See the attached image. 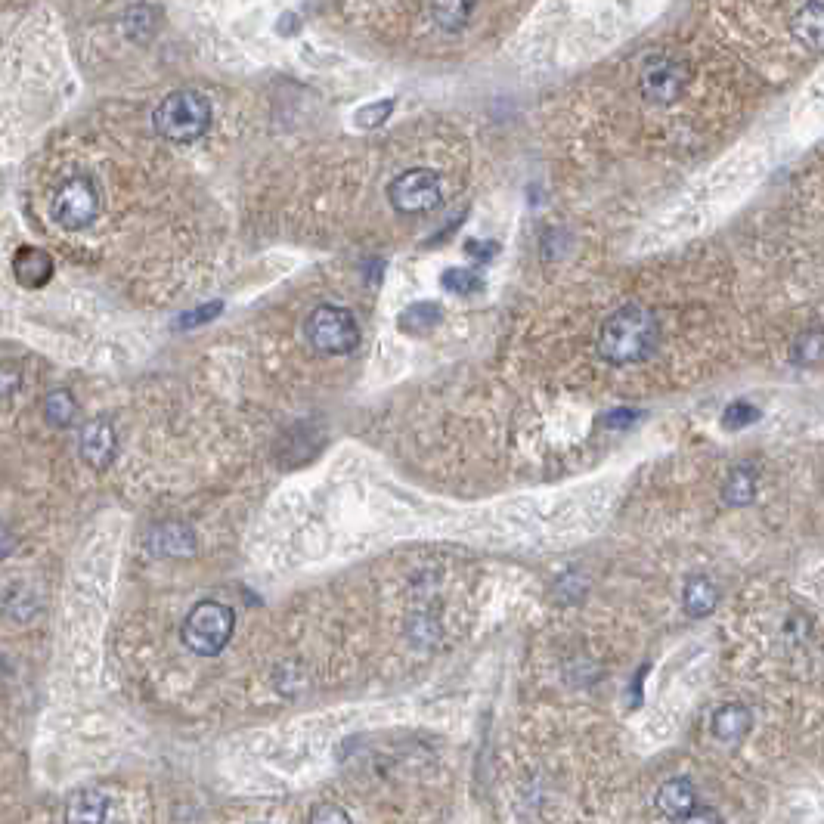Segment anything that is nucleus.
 Listing matches in <instances>:
<instances>
[{"label":"nucleus","instance_id":"f257e3e1","mask_svg":"<svg viewBox=\"0 0 824 824\" xmlns=\"http://www.w3.org/2000/svg\"><path fill=\"white\" fill-rule=\"evenodd\" d=\"M657 320L654 313L645 307H620L617 313H611L605 326L598 332V354L608 363L626 366V363H642L654 354L657 347Z\"/></svg>","mask_w":824,"mask_h":824},{"label":"nucleus","instance_id":"f03ea898","mask_svg":"<svg viewBox=\"0 0 824 824\" xmlns=\"http://www.w3.org/2000/svg\"><path fill=\"white\" fill-rule=\"evenodd\" d=\"M152 124L168 143H196L211 128V103L199 90H174L155 106Z\"/></svg>","mask_w":824,"mask_h":824},{"label":"nucleus","instance_id":"7ed1b4c3","mask_svg":"<svg viewBox=\"0 0 824 824\" xmlns=\"http://www.w3.org/2000/svg\"><path fill=\"white\" fill-rule=\"evenodd\" d=\"M233 632H236L233 608L220 605V601H202V605H196L186 614L180 626V639L193 654L214 657L230 645Z\"/></svg>","mask_w":824,"mask_h":824},{"label":"nucleus","instance_id":"20e7f679","mask_svg":"<svg viewBox=\"0 0 824 824\" xmlns=\"http://www.w3.org/2000/svg\"><path fill=\"white\" fill-rule=\"evenodd\" d=\"M304 335H307V344L313 347L316 354H329V357L351 354L354 347L360 344V326L354 320V313L344 310V307H335V304L316 307L307 316Z\"/></svg>","mask_w":824,"mask_h":824},{"label":"nucleus","instance_id":"39448f33","mask_svg":"<svg viewBox=\"0 0 824 824\" xmlns=\"http://www.w3.org/2000/svg\"><path fill=\"white\" fill-rule=\"evenodd\" d=\"M53 220L62 230H84L100 214V189L90 177H72L66 180L53 196L50 205Z\"/></svg>","mask_w":824,"mask_h":824},{"label":"nucleus","instance_id":"423d86ee","mask_svg":"<svg viewBox=\"0 0 824 824\" xmlns=\"http://www.w3.org/2000/svg\"><path fill=\"white\" fill-rule=\"evenodd\" d=\"M388 199L400 214H428L440 205L443 189H440V177L428 168H412L403 171L400 177L391 180L388 186Z\"/></svg>","mask_w":824,"mask_h":824},{"label":"nucleus","instance_id":"0eeeda50","mask_svg":"<svg viewBox=\"0 0 824 824\" xmlns=\"http://www.w3.org/2000/svg\"><path fill=\"white\" fill-rule=\"evenodd\" d=\"M691 81V69L685 66L682 59L676 56H654L645 62L642 69V97L648 103H657V106H667V103H676L685 87Z\"/></svg>","mask_w":824,"mask_h":824},{"label":"nucleus","instance_id":"6e6552de","mask_svg":"<svg viewBox=\"0 0 824 824\" xmlns=\"http://www.w3.org/2000/svg\"><path fill=\"white\" fill-rule=\"evenodd\" d=\"M115 450H118V437L109 419H93L81 428V459L90 468L97 471L109 468L115 459Z\"/></svg>","mask_w":824,"mask_h":824},{"label":"nucleus","instance_id":"1a4fd4ad","mask_svg":"<svg viewBox=\"0 0 824 824\" xmlns=\"http://www.w3.org/2000/svg\"><path fill=\"white\" fill-rule=\"evenodd\" d=\"M146 546L158 558H189V555H196L199 543H196V533L186 524L171 521V524L152 527V533L146 536Z\"/></svg>","mask_w":824,"mask_h":824},{"label":"nucleus","instance_id":"9d476101","mask_svg":"<svg viewBox=\"0 0 824 824\" xmlns=\"http://www.w3.org/2000/svg\"><path fill=\"white\" fill-rule=\"evenodd\" d=\"M13 273L25 289H41L53 276V258L41 248H19L13 258Z\"/></svg>","mask_w":824,"mask_h":824},{"label":"nucleus","instance_id":"9b49d317","mask_svg":"<svg viewBox=\"0 0 824 824\" xmlns=\"http://www.w3.org/2000/svg\"><path fill=\"white\" fill-rule=\"evenodd\" d=\"M657 809L673 818V821H682L688 812L697 809V794L688 778H673L667 781L660 790H657Z\"/></svg>","mask_w":824,"mask_h":824},{"label":"nucleus","instance_id":"f8f14e48","mask_svg":"<svg viewBox=\"0 0 824 824\" xmlns=\"http://www.w3.org/2000/svg\"><path fill=\"white\" fill-rule=\"evenodd\" d=\"M750 725H753V713L744 704H725L713 716V735L722 744H738L750 732Z\"/></svg>","mask_w":824,"mask_h":824},{"label":"nucleus","instance_id":"ddd939ff","mask_svg":"<svg viewBox=\"0 0 824 824\" xmlns=\"http://www.w3.org/2000/svg\"><path fill=\"white\" fill-rule=\"evenodd\" d=\"M109 815V797L100 790H78L69 800L66 824H106Z\"/></svg>","mask_w":824,"mask_h":824},{"label":"nucleus","instance_id":"4468645a","mask_svg":"<svg viewBox=\"0 0 824 824\" xmlns=\"http://www.w3.org/2000/svg\"><path fill=\"white\" fill-rule=\"evenodd\" d=\"M794 35L809 50H824V4L821 0H809V4L800 7V13L794 16Z\"/></svg>","mask_w":824,"mask_h":824},{"label":"nucleus","instance_id":"2eb2a0df","mask_svg":"<svg viewBox=\"0 0 824 824\" xmlns=\"http://www.w3.org/2000/svg\"><path fill=\"white\" fill-rule=\"evenodd\" d=\"M716 601H719V592H716V586H713L707 577H691V580L685 583L682 608H685L688 617L701 620V617L713 614V611H716Z\"/></svg>","mask_w":824,"mask_h":824},{"label":"nucleus","instance_id":"dca6fc26","mask_svg":"<svg viewBox=\"0 0 824 824\" xmlns=\"http://www.w3.org/2000/svg\"><path fill=\"white\" fill-rule=\"evenodd\" d=\"M756 496V471L747 468V465H738L728 471V478H725V487H722V499L728 505H735V509H741V505H750Z\"/></svg>","mask_w":824,"mask_h":824},{"label":"nucleus","instance_id":"f3484780","mask_svg":"<svg viewBox=\"0 0 824 824\" xmlns=\"http://www.w3.org/2000/svg\"><path fill=\"white\" fill-rule=\"evenodd\" d=\"M440 320H443V310H440L434 301H422V304H412V307L403 310V316H400V329L409 332V335H425V332H431Z\"/></svg>","mask_w":824,"mask_h":824},{"label":"nucleus","instance_id":"a211bd4d","mask_svg":"<svg viewBox=\"0 0 824 824\" xmlns=\"http://www.w3.org/2000/svg\"><path fill=\"white\" fill-rule=\"evenodd\" d=\"M431 10H434V19L440 28L456 31L468 22V16L474 10V0H434Z\"/></svg>","mask_w":824,"mask_h":824},{"label":"nucleus","instance_id":"6ab92c4d","mask_svg":"<svg viewBox=\"0 0 824 824\" xmlns=\"http://www.w3.org/2000/svg\"><path fill=\"white\" fill-rule=\"evenodd\" d=\"M44 416H47L50 425L66 428V425H72V419L78 416V403H75V397H72L69 391L59 388V391L47 394V400H44Z\"/></svg>","mask_w":824,"mask_h":824},{"label":"nucleus","instance_id":"aec40b11","mask_svg":"<svg viewBox=\"0 0 824 824\" xmlns=\"http://www.w3.org/2000/svg\"><path fill=\"white\" fill-rule=\"evenodd\" d=\"M440 285L453 295H474L484 289V279L474 273V270H465V267H450L447 273L440 276Z\"/></svg>","mask_w":824,"mask_h":824},{"label":"nucleus","instance_id":"412c9836","mask_svg":"<svg viewBox=\"0 0 824 824\" xmlns=\"http://www.w3.org/2000/svg\"><path fill=\"white\" fill-rule=\"evenodd\" d=\"M794 360L803 363V366H815L824 360V332L818 329H809L797 338L794 344Z\"/></svg>","mask_w":824,"mask_h":824},{"label":"nucleus","instance_id":"4be33fe9","mask_svg":"<svg viewBox=\"0 0 824 824\" xmlns=\"http://www.w3.org/2000/svg\"><path fill=\"white\" fill-rule=\"evenodd\" d=\"M158 13L152 7H134L128 13V19H124V28H128V35L134 41H149L152 38V31L158 28Z\"/></svg>","mask_w":824,"mask_h":824},{"label":"nucleus","instance_id":"5701e85b","mask_svg":"<svg viewBox=\"0 0 824 824\" xmlns=\"http://www.w3.org/2000/svg\"><path fill=\"white\" fill-rule=\"evenodd\" d=\"M756 419H759V409H756V406H750L747 400H735V403H728V406H725V412H722V425H725L728 431H741V428L753 425Z\"/></svg>","mask_w":824,"mask_h":824},{"label":"nucleus","instance_id":"b1692460","mask_svg":"<svg viewBox=\"0 0 824 824\" xmlns=\"http://www.w3.org/2000/svg\"><path fill=\"white\" fill-rule=\"evenodd\" d=\"M391 112H394V100L369 103V106H363V109L354 115V121H357V128H360V131H369V128H378V124H385Z\"/></svg>","mask_w":824,"mask_h":824},{"label":"nucleus","instance_id":"393cba45","mask_svg":"<svg viewBox=\"0 0 824 824\" xmlns=\"http://www.w3.org/2000/svg\"><path fill=\"white\" fill-rule=\"evenodd\" d=\"M310 824H351V818L335 803H320L310 812Z\"/></svg>","mask_w":824,"mask_h":824},{"label":"nucleus","instance_id":"a878e982","mask_svg":"<svg viewBox=\"0 0 824 824\" xmlns=\"http://www.w3.org/2000/svg\"><path fill=\"white\" fill-rule=\"evenodd\" d=\"M224 310L220 304H208V307H199V310H193V313H183L180 316V329H193V326H205V323H211L214 316Z\"/></svg>","mask_w":824,"mask_h":824},{"label":"nucleus","instance_id":"bb28decb","mask_svg":"<svg viewBox=\"0 0 824 824\" xmlns=\"http://www.w3.org/2000/svg\"><path fill=\"white\" fill-rule=\"evenodd\" d=\"M19 382H22L19 369H13V366H0V397H10V394L19 388Z\"/></svg>","mask_w":824,"mask_h":824},{"label":"nucleus","instance_id":"cd10ccee","mask_svg":"<svg viewBox=\"0 0 824 824\" xmlns=\"http://www.w3.org/2000/svg\"><path fill=\"white\" fill-rule=\"evenodd\" d=\"M682 824H722L719 812L710 809V806H701V809H694L682 818Z\"/></svg>","mask_w":824,"mask_h":824},{"label":"nucleus","instance_id":"c85d7f7f","mask_svg":"<svg viewBox=\"0 0 824 824\" xmlns=\"http://www.w3.org/2000/svg\"><path fill=\"white\" fill-rule=\"evenodd\" d=\"M636 419H639L636 409H614V412H608V416H605V425L608 428H626V425H632Z\"/></svg>","mask_w":824,"mask_h":824},{"label":"nucleus","instance_id":"c756f323","mask_svg":"<svg viewBox=\"0 0 824 824\" xmlns=\"http://www.w3.org/2000/svg\"><path fill=\"white\" fill-rule=\"evenodd\" d=\"M468 255L487 261V258L496 255V242H468Z\"/></svg>","mask_w":824,"mask_h":824},{"label":"nucleus","instance_id":"7c9ffc66","mask_svg":"<svg viewBox=\"0 0 824 824\" xmlns=\"http://www.w3.org/2000/svg\"><path fill=\"white\" fill-rule=\"evenodd\" d=\"M13 549H16V536H13L7 527H0V558L10 555Z\"/></svg>","mask_w":824,"mask_h":824}]
</instances>
